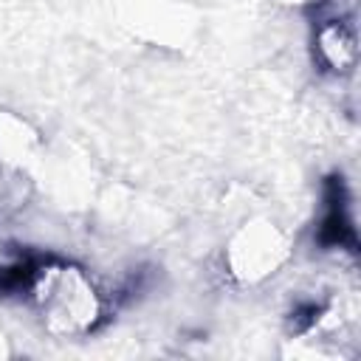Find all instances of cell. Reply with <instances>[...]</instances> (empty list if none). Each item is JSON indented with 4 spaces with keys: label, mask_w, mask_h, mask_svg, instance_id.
<instances>
[{
    "label": "cell",
    "mask_w": 361,
    "mask_h": 361,
    "mask_svg": "<svg viewBox=\"0 0 361 361\" xmlns=\"http://www.w3.org/2000/svg\"><path fill=\"white\" fill-rule=\"evenodd\" d=\"M25 293L54 333H93L110 316L107 299L93 279L82 268L51 254L42 257Z\"/></svg>",
    "instance_id": "1"
},
{
    "label": "cell",
    "mask_w": 361,
    "mask_h": 361,
    "mask_svg": "<svg viewBox=\"0 0 361 361\" xmlns=\"http://www.w3.org/2000/svg\"><path fill=\"white\" fill-rule=\"evenodd\" d=\"M313 48H316V59L322 62L324 71L344 76L355 68V56H358V39H355V25L350 17L341 14H330V17H319V25L313 31Z\"/></svg>",
    "instance_id": "2"
},
{
    "label": "cell",
    "mask_w": 361,
    "mask_h": 361,
    "mask_svg": "<svg viewBox=\"0 0 361 361\" xmlns=\"http://www.w3.org/2000/svg\"><path fill=\"white\" fill-rule=\"evenodd\" d=\"M319 243L324 248H344L353 254L358 251L355 220L350 212V195L341 175H333L324 183V217L319 223Z\"/></svg>",
    "instance_id": "3"
}]
</instances>
